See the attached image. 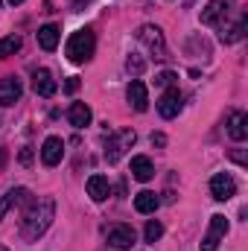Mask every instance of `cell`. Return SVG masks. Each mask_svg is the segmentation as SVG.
Wrapping results in <instances>:
<instances>
[{
    "mask_svg": "<svg viewBox=\"0 0 248 251\" xmlns=\"http://www.w3.org/2000/svg\"><path fill=\"white\" fill-rule=\"evenodd\" d=\"M64 158V140L62 137H47L44 140V146H41V161L47 164V167H56V164H62Z\"/></svg>",
    "mask_w": 248,
    "mask_h": 251,
    "instance_id": "cell-9",
    "label": "cell"
},
{
    "mask_svg": "<svg viewBox=\"0 0 248 251\" xmlns=\"http://www.w3.org/2000/svg\"><path fill=\"white\" fill-rule=\"evenodd\" d=\"M152 146H167V137L158 131V134H152Z\"/></svg>",
    "mask_w": 248,
    "mask_h": 251,
    "instance_id": "cell-28",
    "label": "cell"
},
{
    "mask_svg": "<svg viewBox=\"0 0 248 251\" xmlns=\"http://www.w3.org/2000/svg\"><path fill=\"white\" fill-rule=\"evenodd\" d=\"M222 18H228V3L225 0H210L207 9H201V24H207V26H219Z\"/></svg>",
    "mask_w": 248,
    "mask_h": 251,
    "instance_id": "cell-12",
    "label": "cell"
},
{
    "mask_svg": "<svg viewBox=\"0 0 248 251\" xmlns=\"http://www.w3.org/2000/svg\"><path fill=\"white\" fill-rule=\"evenodd\" d=\"M134 140H137V134H134L131 128H117V131L108 137V143H105V161H108V164H117L125 155V149L134 146Z\"/></svg>",
    "mask_w": 248,
    "mask_h": 251,
    "instance_id": "cell-3",
    "label": "cell"
},
{
    "mask_svg": "<svg viewBox=\"0 0 248 251\" xmlns=\"http://www.w3.org/2000/svg\"><path fill=\"white\" fill-rule=\"evenodd\" d=\"M9 3H12V6H18V3H24V0H9Z\"/></svg>",
    "mask_w": 248,
    "mask_h": 251,
    "instance_id": "cell-31",
    "label": "cell"
},
{
    "mask_svg": "<svg viewBox=\"0 0 248 251\" xmlns=\"http://www.w3.org/2000/svg\"><path fill=\"white\" fill-rule=\"evenodd\" d=\"M3 161H6V155H3V149H0V170H3Z\"/></svg>",
    "mask_w": 248,
    "mask_h": 251,
    "instance_id": "cell-30",
    "label": "cell"
},
{
    "mask_svg": "<svg viewBox=\"0 0 248 251\" xmlns=\"http://www.w3.org/2000/svg\"><path fill=\"white\" fill-rule=\"evenodd\" d=\"M0 251H9V249H3V246H0Z\"/></svg>",
    "mask_w": 248,
    "mask_h": 251,
    "instance_id": "cell-32",
    "label": "cell"
},
{
    "mask_svg": "<svg viewBox=\"0 0 248 251\" xmlns=\"http://www.w3.org/2000/svg\"><path fill=\"white\" fill-rule=\"evenodd\" d=\"M131 176H134L137 181H149V178L155 176L152 161H149L146 155H134V158H131Z\"/></svg>",
    "mask_w": 248,
    "mask_h": 251,
    "instance_id": "cell-20",
    "label": "cell"
},
{
    "mask_svg": "<svg viewBox=\"0 0 248 251\" xmlns=\"http://www.w3.org/2000/svg\"><path fill=\"white\" fill-rule=\"evenodd\" d=\"M158 204H161V199H158L152 190H140V193L134 196V210H137V213H155Z\"/></svg>",
    "mask_w": 248,
    "mask_h": 251,
    "instance_id": "cell-21",
    "label": "cell"
},
{
    "mask_svg": "<svg viewBox=\"0 0 248 251\" xmlns=\"http://www.w3.org/2000/svg\"><path fill=\"white\" fill-rule=\"evenodd\" d=\"M76 91H79V79H76V76H70V79L64 82V94H76Z\"/></svg>",
    "mask_w": 248,
    "mask_h": 251,
    "instance_id": "cell-27",
    "label": "cell"
},
{
    "mask_svg": "<svg viewBox=\"0 0 248 251\" xmlns=\"http://www.w3.org/2000/svg\"><path fill=\"white\" fill-rule=\"evenodd\" d=\"M246 35V21L240 18L237 24H219V41L222 44H237Z\"/></svg>",
    "mask_w": 248,
    "mask_h": 251,
    "instance_id": "cell-14",
    "label": "cell"
},
{
    "mask_svg": "<svg viewBox=\"0 0 248 251\" xmlns=\"http://www.w3.org/2000/svg\"><path fill=\"white\" fill-rule=\"evenodd\" d=\"M228 134H231V140H237V143H243L248 134V117L246 111H234L231 117H228Z\"/></svg>",
    "mask_w": 248,
    "mask_h": 251,
    "instance_id": "cell-15",
    "label": "cell"
},
{
    "mask_svg": "<svg viewBox=\"0 0 248 251\" xmlns=\"http://www.w3.org/2000/svg\"><path fill=\"white\" fill-rule=\"evenodd\" d=\"M59 26L56 24H47V26H41L38 29V44H41V50H47V53H53L56 47H59Z\"/></svg>",
    "mask_w": 248,
    "mask_h": 251,
    "instance_id": "cell-19",
    "label": "cell"
},
{
    "mask_svg": "<svg viewBox=\"0 0 248 251\" xmlns=\"http://www.w3.org/2000/svg\"><path fill=\"white\" fill-rule=\"evenodd\" d=\"M231 158H234L240 167H246V155H243V152H231Z\"/></svg>",
    "mask_w": 248,
    "mask_h": 251,
    "instance_id": "cell-29",
    "label": "cell"
},
{
    "mask_svg": "<svg viewBox=\"0 0 248 251\" xmlns=\"http://www.w3.org/2000/svg\"><path fill=\"white\" fill-rule=\"evenodd\" d=\"M91 108L85 105V102H73L70 105V111H67V120H70V126L73 128H85V126H91Z\"/></svg>",
    "mask_w": 248,
    "mask_h": 251,
    "instance_id": "cell-18",
    "label": "cell"
},
{
    "mask_svg": "<svg viewBox=\"0 0 248 251\" xmlns=\"http://www.w3.org/2000/svg\"><path fill=\"white\" fill-rule=\"evenodd\" d=\"M143 237H146V243H158V240L164 237V225H161L158 219H149V222H146V231H143Z\"/></svg>",
    "mask_w": 248,
    "mask_h": 251,
    "instance_id": "cell-23",
    "label": "cell"
},
{
    "mask_svg": "<svg viewBox=\"0 0 248 251\" xmlns=\"http://www.w3.org/2000/svg\"><path fill=\"white\" fill-rule=\"evenodd\" d=\"M18 161H21L24 167H29V164H32V149H29V146H24V149H21V155H18Z\"/></svg>",
    "mask_w": 248,
    "mask_h": 251,
    "instance_id": "cell-26",
    "label": "cell"
},
{
    "mask_svg": "<svg viewBox=\"0 0 248 251\" xmlns=\"http://www.w3.org/2000/svg\"><path fill=\"white\" fill-rule=\"evenodd\" d=\"M32 88H35V94H38V97H44V100H50V97L59 91V85H56L53 73H50V70H44V67L32 73Z\"/></svg>",
    "mask_w": 248,
    "mask_h": 251,
    "instance_id": "cell-8",
    "label": "cell"
},
{
    "mask_svg": "<svg viewBox=\"0 0 248 251\" xmlns=\"http://www.w3.org/2000/svg\"><path fill=\"white\" fill-rule=\"evenodd\" d=\"M53 219H56V201H53L50 196L32 201L29 210H26L24 219H21V237H24L26 243H35L38 237H44V231L53 225Z\"/></svg>",
    "mask_w": 248,
    "mask_h": 251,
    "instance_id": "cell-1",
    "label": "cell"
},
{
    "mask_svg": "<svg viewBox=\"0 0 248 251\" xmlns=\"http://www.w3.org/2000/svg\"><path fill=\"white\" fill-rule=\"evenodd\" d=\"M0 3H3V0H0Z\"/></svg>",
    "mask_w": 248,
    "mask_h": 251,
    "instance_id": "cell-34",
    "label": "cell"
},
{
    "mask_svg": "<svg viewBox=\"0 0 248 251\" xmlns=\"http://www.w3.org/2000/svg\"><path fill=\"white\" fill-rule=\"evenodd\" d=\"M125 97H128V102H131L134 111H146V108H149V91H146V85H143L140 79H131V82H128Z\"/></svg>",
    "mask_w": 248,
    "mask_h": 251,
    "instance_id": "cell-10",
    "label": "cell"
},
{
    "mask_svg": "<svg viewBox=\"0 0 248 251\" xmlns=\"http://www.w3.org/2000/svg\"><path fill=\"white\" fill-rule=\"evenodd\" d=\"M21 82L15 79V76H6L3 82H0V105H15L18 100H21Z\"/></svg>",
    "mask_w": 248,
    "mask_h": 251,
    "instance_id": "cell-13",
    "label": "cell"
},
{
    "mask_svg": "<svg viewBox=\"0 0 248 251\" xmlns=\"http://www.w3.org/2000/svg\"><path fill=\"white\" fill-rule=\"evenodd\" d=\"M29 199V190L26 187H15V190H9L3 199H0V222H3V216L12 210V207H18L21 201H26Z\"/></svg>",
    "mask_w": 248,
    "mask_h": 251,
    "instance_id": "cell-16",
    "label": "cell"
},
{
    "mask_svg": "<svg viewBox=\"0 0 248 251\" xmlns=\"http://www.w3.org/2000/svg\"><path fill=\"white\" fill-rule=\"evenodd\" d=\"M94 50H97V38H94V32H91V29H76V32L67 38V47H64L67 59H70L73 64L91 62Z\"/></svg>",
    "mask_w": 248,
    "mask_h": 251,
    "instance_id": "cell-2",
    "label": "cell"
},
{
    "mask_svg": "<svg viewBox=\"0 0 248 251\" xmlns=\"http://www.w3.org/2000/svg\"><path fill=\"white\" fill-rule=\"evenodd\" d=\"M108 243L114 249H131L134 246V228L131 225H111L108 228Z\"/></svg>",
    "mask_w": 248,
    "mask_h": 251,
    "instance_id": "cell-11",
    "label": "cell"
},
{
    "mask_svg": "<svg viewBox=\"0 0 248 251\" xmlns=\"http://www.w3.org/2000/svg\"><path fill=\"white\" fill-rule=\"evenodd\" d=\"M178 76L173 73V70H164V73H158L155 76V85H161V88H173V82H175Z\"/></svg>",
    "mask_w": 248,
    "mask_h": 251,
    "instance_id": "cell-25",
    "label": "cell"
},
{
    "mask_svg": "<svg viewBox=\"0 0 248 251\" xmlns=\"http://www.w3.org/2000/svg\"><path fill=\"white\" fill-rule=\"evenodd\" d=\"M210 196H213L216 201L234 199V196H237V181H234L228 173H216V176L210 178Z\"/></svg>",
    "mask_w": 248,
    "mask_h": 251,
    "instance_id": "cell-6",
    "label": "cell"
},
{
    "mask_svg": "<svg viewBox=\"0 0 248 251\" xmlns=\"http://www.w3.org/2000/svg\"><path fill=\"white\" fill-rule=\"evenodd\" d=\"M178 111H181V91L178 88H167L164 97L158 100V114L164 120H173V117H178Z\"/></svg>",
    "mask_w": 248,
    "mask_h": 251,
    "instance_id": "cell-7",
    "label": "cell"
},
{
    "mask_svg": "<svg viewBox=\"0 0 248 251\" xmlns=\"http://www.w3.org/2000/svg\"><path fill=\"white\" fill-rule=\"evenodd\" d=\"M125 67H128V73H134V76H140V73L146 70V62H143L140 56H134V53H131V56H128V62H125Z\"/></svg>",
    "mask_w": 248,
    "mask_h": 251,
    "instance_id": "cell-24",
    "label": "cell"
},
{
    "mask_svg": "<svg viewBox=\"0 0 248 251\" xmlns=\"http://www.w3.org/2000/svg\"><path fill=\"white\" fill-rule=\"evenodd\" d=\"M225 234H228V219H225L222 213L210 216V231H207L204 240H201V251H216L219 243L225 240Z\"/></svg>",
    "mask_w": 248,
    "mask_h": 251,
    "instance_id": "cell-5",
    "label": "cell"
},
{
    "mask_svg": "<svg viewBox=\"0 0 248 251\" xmlns=\"http://www.w3.org/2000/svg\"><path fill=\"white\" fill-rule=\"evenodd\" d=\"M187 3H193V0H187Z\"/></svg>",
    "mask_w": 248,
    "mask_h": 251,
    "instance_id": "cell-33",
    "label": "cell"
},
{
    "mask_svg": "<svg viewBox=\"0 0 248 251\" xmlns=\"http://www.w3.org/2000/svg\"><path fill=\"white\" fill-rule=\"evenodd\" d=\"M88 196H91L94 201H105V199L111 196L108 178H105V176H91V178H88Z\"/></svg>",
    "mask_w": 248,
    "mask_h": 251,
    "instance_id": "cell-17",
    "label": "cell"
},
{
    "mask_svg": "<svg viewBox=\"0 0 248 251\" xmlns=\"http://www.w3.org/2000/svg\"><path fill=\"white\" fill-rule=\"evenodd\" d=\"M21 35H6V38H0V56H12V53H18L21 50Z\"/></svg>",
    "mask_w": 248,
    "mask_h": 251,
    "instance_id": "cell-22",
    "label": "cell"
},
{
    "mask_svg": "<svg viewBox=\"0 0 248 251\" xmlns=\"http://www.w3.org/2000/svg\"><path fill=\"white\" fill-rule=\"evenodd\" d=\"M137 41L155 56V59H167V41H164V32L158 29V26H152V24H143L140 29H137Z\"/></svg>",
    "mask_w": 248,
    "mask_h": 251,
    "instance_id": "cell-4",
    "label": "cell"
}]
</instances>
